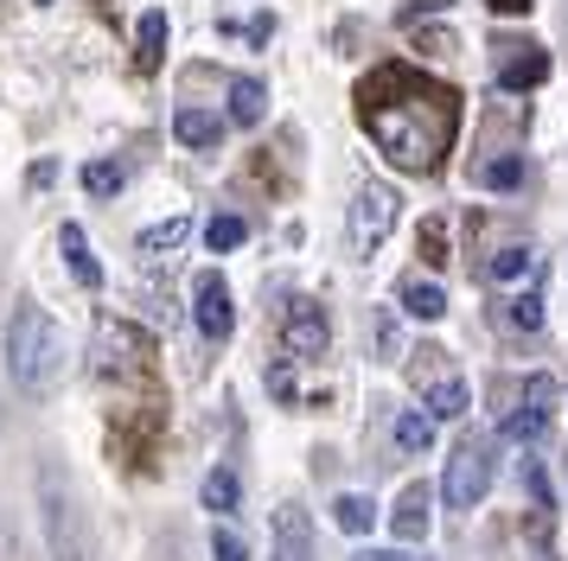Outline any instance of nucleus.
Segmentation results:
<instances>
[{"mask_svg": "<svg viewBox=\"0 0 568 561\" xmlns=\"http://www.w3.org/2000/svg\"><path fill=\"white\" fill-rule=\"evenodd\" d=\"M64 364H71L64 326H58L39 300H20L13 319H7V377L20 382L27 396H39V389H52V382L64 377Z\"/></svg>", "mask_w": 568, "mask_h": 561, "instance_id": "obj_2", "label": "nucleus"}, {"mask_svg": "<svg viewBox=\"0 0 568 561\" xmlns=\"http://www.w3.org/2000/svg\"><path fill=\"white\" fill-rule=\"evenodd\" d=\"M199 498H205V510H211V517H231V510H236V498H243V484H236V472H231V466H217V472H205V484H199Z\"/></svg>", "mask_w": 568, "mask_h": 561, "instance_id": "obj_19", "label": "nucleus"}, {"mask_svg": "<svg viewBox=\"0 0 568 561\" xmlns=\"http://www.w3.org/2000/svg\"><path fill=\"white\" fill-rule=\"evenodd\" d=\"M122 185H129V173H122L115 160H97V166H83V192H90V198H115Z\"/></svg>", "mask_w": 568, "mask_h": 561, "instance_id": "obj_23", "label": "nucleus"}, {"mask_svg": "<svg viewBox=\"0 0 568 561\" xmlns=\"http://www.w3.org/2000/svg\"><path fill=\"white\" fill-rule=\"evenodd\" d=\"M39 536H45L52 561H90V523H83V504L64 472L39 479Z\"/></svg>", "mask_w": 568, "mask_h": 561, "instance_id": "obj_3", "label": "nucleus"}, {"mask_svg": "<svg viewBox=\"0 0 568 561\" xmlns=\"http://www.w3.org/2000/svg\"><path fill=\"white\" fill-rule=\"evenodd\" d=\"M58 249H64V268H71V280L78 287H103V262H97V249H90V236H83V224H58Z\"/></svg>", "mask_w": 568, "mask_h": 561, "instance_id": "obj_10", "label": "nucleus"}, {"mask_svg": "<svg viewBox=\"0 0 568 561\" xmlns=\"http://www.w3.org/2000/svg\"><path fill=\"white\" fill-rule=\"evenodd\" d=\"M556 402H562V389H556V377H524V396H517V408L505 415V440H524V447H537L542 434H549V421H556Z\"/></svg>", "mask_w": 568, "mask_h": 561, "instance_id": "obj_6", "label": "nucleus"}, {"mask_svg": "<svg viewBox=\"0 0 568 561\" xmlns=\"http://www.w3.org/2000/svg\"><path fill=\"white\" fill-rule=\"evenodd\" d=\"M282 338H287L294 357H320L326 345H333V326H326V313H320L313 300H294L282 313Z\"/></svg>", "mask_w": 568, "mask_h": 561, "instance_id": "obj_9", "label": "nucleus"}, {"mask_svg": "<svg viewBox=\"0 0 568 561\" xmlns=\"http://www.w3.org/2000/svg\"><path fill=\"white\" fill-rule=\"evenodd\" d=\"M396 217H403V192H396V185H384V178H364L358 198H352V211H345L352 255H358V262H371V255L384 249V236L396 230Z\"/></svg>", "mask_w": 568, "mask_h": 561, "instance_id": "obj_4", "label": "nucleus"}, {"mask_svg": "<svg viewBox=\"0 0 568 561\" xmlns=\"http://www.w3.org/2000/svg\"><path fill=\"white\" fill-rule=\"evenodd\" d=\"M268 536H275V561H320L313 510L301 504V498H287V504L275 510V523H268Z\"/></svg>", "mask_w": 568, "mask_h": 561, "instance_id": "obj_8", "label": "nucleus"}, {"mask_svg": "<svg viewBox=\"0 0 568 561\" xmlns=\"http://www.w3.org/2000/svg\"><path fill=\"white\" fill-rule=\"evenodd\" d=\"M180 243H192V217H166V224H148L141 236H134L141 255H173Z\"/></svg>", "mask_w": 568, "mask_h": 561, "instance_id": "obj_17", "label": "nucleus"}, {"mask_svg": "<svg viewBox=\"0 0 568 561\" xmlns=\"http://www.w3.org/2000/svg\"><path fill=\"white\" fill-rule=\"evenodd\" d=\"M491 280H517V275H537V255L524 249V243H511V249H498L491 255V268H486Z\"/></svg>", "mask_w": 568, "mask_h": 561, "instance_id": "obj_24", "label": "nucleus"}, {"mask_svg": "<svg viewBox=\"0 0 568 561\" xmlns=\"http://www.w3.org/2000/svg\"><path fill=\"white\" fill-rule=\"evenodd\" d=\"M352 561H422L415 549H364V555H352Z\"/></svg>", "mask_w": 568, "mask_h": 561, "instance_id": "obj_29", "label": "nucleus"}, {"mask_svg": "<svg viewBox=\"0 0 568 561\" xmlns=\"http://www.w3.org/2000/svg\"><path fill=\"white\" fill-rule=\"evenodd\" d=\"M364 102V128L371 141L384 147V160H396L403 173H435V160L454 141V122H460V96L435 83L422 71H377L358 90Z\"/></svg>", "mask_w": 568, "mask_h": 561, "instance_id": "obj_1", "label": "nucleus"}, {"mask_svg": "<svg viewBox=\"0 0 568 561\" xmlns=\"http://www.w3.org/2000/svg\"><path fill=\"white\" fill-rule=\"evenodd\" d=\"M211 561H250V542H243L236 530H217L211 536Z\"/></svg>", "mask_w": 568, "mask_h": 561, "instance_id": "obj_27", "label": "nucleus"}, {"mask_svg": "<svg viewBox=\"0 0 568 561\" xmlns=\"http://www.w3.org/2000/svg\"><path fill=\"white\" fill-rule=\"evenodd\" d=\"M473 178H479L486 192H517V185H524V160H517V153H498V160H486Z\"/></svg>", "mask_w": 568, "mask_h": 561, "instance_id": "obj_22", "label": "nucleus"}, {"mask_svg": "<svg viewBox=\"0 0 568 561\" xmlns=\"http://www.w3.org/2000/svg\"><path fill=\"white\" fill-rule=\"evenodd\" d=\"M428 504H435V491H428V484H409V491L396 498V510H389V530H396V542H422V536H428V523H435V517H428Z\"/></svg>", "mask_w": 568, "mask_h": 561, "instance_id": "obj_12", "label": "nucleus"}, {"mask_svg": "<svg viewBox=\"0 0 568 561\" xmlns=\"http://www.w3.org/2000/svg\"><path fill=\"white\" fill-rule=\"evenodd\" d=\"M389 434H396V447H403L409 459H422L428 447H435V415H428V408H396Z\"/></svg>", "mask_w": 568, "mask_h": 561, "instance_id": "obj_13", "label": "nucleus"}, {"mask_svg": "<svg viewBox=\"0 0 568 561\" xmlns=\"http://www.w3.org/2000/svg\"><path fill=\"white\" fill-rule=\"evenodd\" d=\"M134 58H141V71H160V58H166V13H141Z\"/></svg>", "mask_w": 568, "mask_h": 561, "instance_id": "obj_20", "label": "nucleus"}, {"mask_svg": "<svg viewBox=\"0 0 568 561\" xmlns=\"http://www.w3.org/2000/svg\"><path fill=\"white\" fill-rule=\"evenodd\" d=\"M39 7H45V0H39Z\"/></svg>", "mask_w": 568, "mask_h": 561, "instance_id": "obj_31", "label": "nucleus"}, {"mask_svg": "<svg viewBox=\"0 0 568 561\" xmlns=\"http://www.w3.org/2000/svg\"><path fill=\"white\" fill-rule=\"evenodd\" d=\"M466 402H473V389H466V377H454V370L435 377V382H428V396H422V408H428L435 421H460Z\"/></svg>", "mask_w": 568, "mask_h": 561, "instance_id": "obj_14", "label": "nucleus"}, {"mask_svg": "<svg viewBox=\"0 0 568 561\" xmlns=\"http://www.w3.org/2000/svg\"><path fill=\"white\" fill-rule=\"evenodd\" d=\"M173 134H180V147L211 153L217 141H224V115H217V109H205V102H185L180 115H173Z\"/></svg>", "mask_w": 568, "mask_h": 561, "instance_id": "obj_11", "label": "nucleus"}, {"mask_svg": "<svg viewBox=\"0 0 568 561\" xmlns=\"http://www.w3.org/2000/svg\"><path fill=\"white\" fill-rule=\"evenodd\" d=\"M262 115H268V90H262L256 76H236L231 83V122L236 128H262Z\"/></svg>", "mask_w": 568, "mask_h": 561, "instance_id": "obj_15", "label": "nucleus"}, {"mask_svg": "<svg viewBox=\"0 0 568 561\" xmlns=\"http://www.w3.org/2000/svg\"><path fill=\"white\" fill-rule=\"evenodd\" d=\"M542 76H549V51H537V45H524V58H505V64H498V83H505V90H530Z\"/></svg>", "mask_w": 568, "mask_h": 561, "instance_id": "obj_16", "label": "nucleus"}, {"mask_svg": "<svg viewBox=\"0 0 568 561\" xmlns=\"http://www.w3.org/2000/svg\"><path fill=\"white\" fill-rule=\"evenodd\" d=\"M243 236H250V224H243V217H231V211H224V217H211V224H205V243H211V249H236Z\"/></svg>", "mask_w": 568, "mask_h": 561, "instance_id": "obj_25", "label": "nucleus"}, {"mask_svg": "<svg viewBox=\"0 0 568 561\" xmlns=\"http://www.w3.org/2000/svg\"><path fill=\"white\" fill-rule=\"evenodd\" d=\"M511 326H524V332L542 326V287H530V294H517L511 300Z\"/></svg>", "mask_w": 568, "mask_h": 561, "instance_id": "obj_26", "label": "nucleus"}, {"mask_svg": "<svg viewBox=\"0 0 568 561\" xmlns=\"http://www.w3.org/2000/svg\"><path fill=\"white\" fill-rule=\"evenodd\" d=\"M403 313L435 326L440 313H447V287H435V280H403Z\"/></svg>", "mask_w": 568, "mask_h": 561, "instance_id": "obj_18", "label": "nucleus"}, {"mask_svg": "<svg viewBox=\"0 0 568 561\" xmlns=\"http://www.w3.org/2000/svg\"><path fill=\"white\" fill-rule=\"evenodd\" d=\"M192 319H199V332H205L211 345H224L236 326V306H231V280L217 275V268H205V275L192 280Z\"/></svg>", "mask_w": 568, "mask_h": 561, "instance_id": "obj_7", "label": "nucleus"}, {"mask_svg": "<svg viewBox=\"0 0 568 561\" xmlns=\"http://www.w3.org/2000/svg\"><path fill=\"white\" fill-rule=\"evenodd\" d=\"M333 523L345 536H364L371 523H377V504H371V498H358V491H345V498L333 504Z\"/></svg>", "mask_w": 568, "mask_h": 561, "instance_id": "obj_21", "label": "nucleus"}, {"mask_svg": "<svg viewBox=\"0 0 568 561\" xmlns=\"http://www.w3.org/2000/svg\"><path fill=\"white\" fill-rule=\"evenodd\" d=\"M491 13H530V0H491Z\"/></svg>", "mask_w": 568, "mask_h": 561, "instance_id": "obj_30", "label": "nucleus"}, {"mask_svg": "<svg viewBox=\"0 0 568 561\" xmlns=\"http://www.w3.org/2000/svg\"><path fill=\"white\" fill-rule=\"evenodd\" d=\"M498 447H491V434H466L460 447L447 453V479H440V498H447V510H473L479 498L491 491V479H498Z\"/></svg>", "mask_w": 568, "mask_h": 561, "instance_id": "obj_5", "label": "nucleus"}, {"mask_svg": "<svg viewBox=\"0 0 568 561\" xmlns=\"http://www.w3.org/2000/svg\"><path fill=\"white\" fill-rule=\"evenodd\" d=\"M377 351H384V357H396V351H403V332L389 326V313L377 319Z\"/></svg>", "mask_w": 568, "mask_h": 561, "instance_id": "obj_28", "label": "nucleus"}]
</instances>
